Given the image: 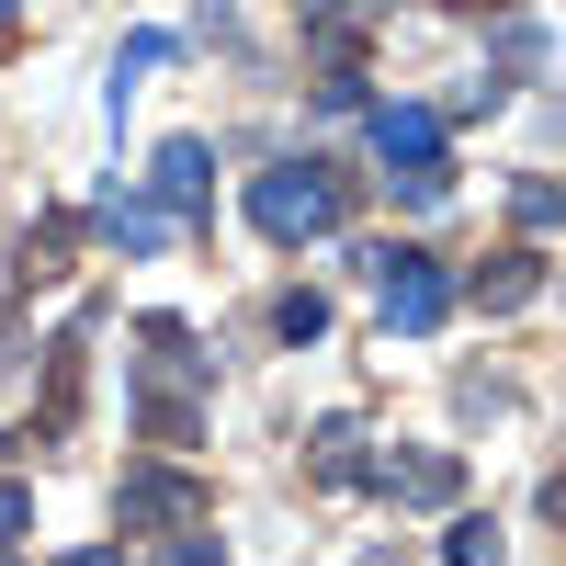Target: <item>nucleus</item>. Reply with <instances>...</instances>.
I'll use <instances>...</instances> for the list:
<instances>
[{
    "instance_id": "13",
    "label": "nucleus",
    "mask_w": 566,
    "mask_h": 566,
    "mask_svg": "<svg viewBox=\"0 0 566 566\" xmlns=\"http://www.w3.org/2000/svg\"><path fill=\"white\" fill-rule=\"evenodd\" d=\"M23 533H34V488L0 476V544H23Z\"/></svg>"
},
{
    "instance_id": "1",
    "label": "nucleus",
    "mask_w": 566,
    "mask_h": 566,
    "mask_svg": "<svg viewBox=\"0 0 566 566\" xmlns=\"http://www.w3.org/2000/svg\"><path fill=\"white\" fill-rule=\"evenodd\" d=\"M250 227H261L272 250H306V239H328V227H340V181H328L317 159L261 170V181H250Z\"/></svg>"
},
{
    "instance_id": "17",
    "label": "nucleus",
    "mask_w": 566,
    "mask_h": 566,
    "mask_svg": "<svg viewBox=\"0 0 566 566\" xmlns=\"http://www.w3.org/2000/svg\"><path fill=\"white\" fill-rule=\"evenodd\" d=\"M453 12H499V0H453Z\"/></svg>"
},
{
    "instance_id": "2",
    "label": "nucleus",
    "mask_w": 566,
    "mask_h": 566,
    "mask_svg": "<svg viewBox=\"0 0 566 566\" xmlns=\"http://www.w3.org/2000/svg\"><path fill=\"white\" fill-rule=\"evenodd\" d=\"M205 476H181V464H125V488H114V522L125 533H181V522H205Z\"/></svg>"
},
{
    "instance_id": "6",
    "label": "nucleus",
    "mask_w": 566,
    "mask_h": 566,
    "mask_svg": "<svg viewBox=\"0 0 566 566\" xmlns=\"http://www.w3.org/2000/svg\"><path fill=\"white\" fill-rule=\"evenodd\" d=\"M464 295H476L488 317H499V306H533V295H544V250H499L476 283H464Z\"/></svg>"
},
{
    "instance_id": "10",
    "label": "nucleus",
    "mask_w": 566,
    "mask_h": 566,
    "mask_svg": "<svg viewBox=\"0 0 566 566\" xmlns=\"http://www.w3.org/2000/svg\"><path fill=\"white\" fill-rule=\"evenodd\" d=\"M170 239V216H148V205H103V250H159Z\"/></svg>"
},
{
    "instance_id": "3",
    "label": "nucleus",
    "mask_w": 566,
    "mask_h": 566,
    "mask_svg": "<svg viewBox=\"0 0 566 566\" xmlns=\"http://www.w3.org/2000/svg\"><path fill=\"white\" fill-rule=\"evenodd\" d=\"M374 283H386V328H408V340L453 317V283H442L431 250H374Z\"/></svg>"
},
{
    "instance_id": "16",
    "label": "nucleus",
    "mask_w": 566,
    "mask_h": 566,
    "mask_svg": "<svg viewBox=\"0 0 566 566\" xmlns=\"http://www.w3.org/2000/svg\"><path fill=\"white\" fill-rule=\"evenodd\" d=\"M57 566H125V555H114V544H91V555H57Z\"/></svg>"
},
{
    "instance_id": "15",
    "label": "nucleus",
    "mask_w": 566,
    "mask_h": 566,
    "mask_svg": "<svg viewBox=\"0 0 566 566\" xmlns=\"http://www.w3.org/2000/svg\"><path fill=\"white\" fill-rule=\"evenodd\" d=\"M159 566H227V555H216V544H205V522H181V544H170V555H159Z\"/></svg>"
},
{
    "instance_id": "7",
    "label": "nucleus",
    "mask_w": 566,
    "mask_h": 566,
    "mask_svg": "<svg viewBox=\"0 0 566 566\" xmlns=\"http://www.w3.org/2000/svg\"><path fill=\"white\" fill-rule=\"evenodd\" d=\"M136 340H148V374H170V386H205V374H216V352H193V328H181V317H148Z\"/></svg>"
},
{
    "instance_id": "12",
    "label": "nucleus",
    "mask_w": 566,
    "mask_h": 566,
    "mask_svg": "<svg viewBox=\"0 0 566 566\" xmlns=\"http://www.w3.org/2000/svg\"><path fill=\"white\" fill-rule=\"evenodd\" d=\"M442 555H453V566H499V533H488V522H453Z\"/></svg>"
},
{
    "instance_id": "11",
    "label": "nucleus",
    "mask_w": 566,
    "mask_h": 566,
    "mask_svg": "<svg viewBox=\"0 0 566 566\" xmlns=\"http://www.w3.org/2000/svg\"><path fill=\"white\" fill-rule=\"evenodd\" d=\"M272 328H283V340H317L328 306H317V295H283V306H272Z\"/></svg>"
},
{
    "instance_id": "14",
    "label": "nucleus",
    "mask_w": 566,
    "mask_h": 566,
    "mask_svg": "<svg viewBox=\"0 0 566 566\" xmlns=\"http://www.w3.org/2000/svg\"><path fill=\"white\" fill-rule=\"evenodd\" d=\"M136 419H148L159 442H193V408H181V397H148V408H136Z\"/></svg>"
},
{
    "instance_id": "4",
    "label": "nucleus",
    "mask_w": 566,
    "mask_h": 566,
    "mask_svg": "<svg viewBox=\"0 0 566 566\" xmlns=\"http://www.w3.org/2000/svg\"><path fill=\"white\" fill-rule=\"evenodd\" d=\"M374 148H386L397 170H431L442 159V114L431 103H374Z\"/></svg>"
},
{
    "instance_id": "18",
    "label": "nucleus",
    "mask_w": 566,
    "mask_h": 566,
    "mask_svg": "<svg viewBox=\"0 0 566 566\" xmlns=\"http://www.w3.org/2000/svg\"><path fill=\"white\" fill-rule=\"evenodd\" d=\"M0 12H12V0H0Z\"/></svg>"
},
{
    "instance_id": "9",
    "label": "nucleus",
    "mask_w": 566,
    "mask_h": 566,
    "mask_svg": "<svg viewBox=\"0 0 566 566\" xmlns=\"http://www.w3.org/2000/svg\"><path fill=\"white\" fill-rule=\"evenodd\" d=\"M317 476L328 488H363V431H352V419H317Z\"/></svg>"
},
{
    "instance_id": "8",
    "label": "nucleus",
    "mask_w": 566,
    "mask_h": 566,
    "mask_svg": "<svg viewBox=\"0 0 566 566\" xmlns=\"http://www.w3.org/2000/svg\"><path fill=\"white\" fill-rule=\"evenodd\" d=\"M386 488L431 510V499H453V488H464V464H453V453H397V464H386Z\"/></svg>"
},
{
    "instance_id": "5",
    "label": "nucleus",
    "mask_w": 566,
    "mask_h": 566,
    "mask_svg": "<svg viewBox=\"0 0 566 566\" xmlns=\"http://www.w3.org/2000/svg\"><path fill=\"white\" fill-rule=\"evenodd\" d=\"M205 193H216L205 136H170V148H159V205H170V216H205Z\"/></svg>"
}]
</instances>
